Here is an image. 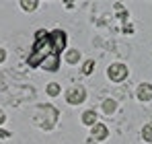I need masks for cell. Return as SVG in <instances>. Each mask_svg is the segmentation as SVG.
<instances>
[{
  "label": "cell",
  "instance_id": "4fadbf2b",
  "mask_svg": "<svg viewBox=\"0 0 152 144\" xmlns=\"http://www.w3.org/2000/svg\"><path fill=\"white\" fill-rule=\"evenodd\" d=\"M93 70H95V62H93V60L84 62V66H82V72H84V74H91Z\"/></svg>",
  "mask_w": 152,
  "mask_h": 144
},
{
  "label": "cell",
  "instance_id": "5b68a950",
  "mask_svg": "<svg viewBox=\"0 0 152 144\" xmlns=\"http://www.w3.org/2000/svg\"><path fill=\"white\" fill-rule=\"evenodd\" d=\"M91 132H93V138H95V140H105V138L109 136V128H107L105 123H95Z\"/></svg>",
  "mask_w": 152,
  "mask_h": 144
},
{
  "label": "cell",
  "instance_id": "52a82bcc",
  "mask_svg": "<svg viewBox=\"0 0 152 144\" xmlns=\"http://www.w3.org/2000/svg\"><path fill=\"white\" fill-rule=\"evenodd\" d=\"M82 123L95 126V123H97V113H95V111H84V113H82Z\"/></svg>",
  "mask_w": 152,
  "mask_h": 144
},
{
  "label": "cell",
  "instance_id": "277c9868",
  "mask_svg": "<svg viewBox=\"0 0 152 144\" xmlns=\"http://www.w3.org/2000/svg\"><path fill=\"white\" fill-rule=\"evenodd\" d=\"M39 113H41L43 118H48V123L43 121V128H45V130H51V128L56 126V120H58V111H56L51 105H43V107H39Z\"/></svg>",
  "mask_w": 152,
  "mask_h": 144
},
{
  "label": "cell",
  "instance_id": "30bf717a",
  "mask_svg": "<svg viewBox=\"0 0 152 144\" xmlns=\"http://www.w3.org/2000/svg\"><path fill=\"white\" fill-rule=\"evenodd\" d=\"M37 6H39L37 0H23V2H21V8H23V10H35Z\"/></svg>",
  "mask_w": 152,
  "mask_h": 144
},
{
  "label": "cell",
  "instance_id": "9a60e30c",
  "mask_svg": "<svg viewBox=\"0 0 152 144\" xmlns=\"http://www.w3.org/2000/svg\"><path fill=\"white\" fill-rule=\"evenodd\" d=\"M4 120H6V115H4V111H2V109H0V126H2V123H4Z\"/></svg>",
  "mask_w": 152,
  "mask_h": 144
},
{
  "label": "cell",
  "instance_id": "ba28073f",
  "mask_svg": "<svg viewBox=\"0 0 152 144\" xmlns=\"http://www.w3.org/2000/svg\"><path fill=\"white\" fill-rule=\"evenodd\" d=\"M115 109H117V103H115L113 99H107V101H103V113H107V115H109V113H113Z\"/></svg>",
  "mask_w": 152,
  "mask_h": 144
},
{
  "label": "cell",
  "instance_id": "3957f363",
  "mask_svg": "<svg viewBox=\"0 0 152 144\" xmlns=\"http://www.w3.org/2000/svg\"><path fill=\"white\" fill-rule=\"evenodd\" d=\"M84 99H86V93H84L82 87H70V89L66 91V101H68L70 105H80Z\"/></svg>",
  "mask_w": 152,
  "mask_h": 144
},
{
  "label": "cell",
  "instance_id": "8992f818",
  "mask_svg": "<svg viewBox=\"0 0 152 144\" xmlns=\"http://www.w3.org/2000/svg\"><path fill=\"white\" fill-rule=\"evenodd\" d=\"M138 99L140 101H152V84L144 82L138 87Z\"/></svg>",
  "mask_w": 152,
  "mask_h": 144
},
{
  "label": "cell",
  "instance_id": "7c38bea8",
  "mask_svg": "<svg viewBox=\"0 0 152 144\" xmlns=\"http://www.w3.org/2000/svg\"><path fill=\"white\" fill-rule=\"evenodd\" d=\"M142 138H144L146 142H152V123L144 126V130H142Z\"/></svg>",
  "mask_w": 152,
  "mask_h": 144
},
{
  "label": "cell",
  "instance_id": "8fae6325",
  "mask_svg": "<svg viewBox=\"0 0 152 144\" xmlns=\"http://www.w3.org/2000/svg\"><path fill=\"white\" fill-rule=\"evenodd\" d=\"M45 93H48L50 97L60 95V84H58V82H50V84H48V89H45Z\"/></svg>",
  "mask_w": 152,
  "mask_h": 144
},
{
  "label": "cell",
  "instance_id": "5bb4252c",
  "mask_svg": "<svg viewBox=\"0 0 152 144\" xmlns=\"http://www.w3.org/2000/svg\"><path fill=\"white\" fill-rule=\"evenodd\" d=\"M4 58H6V51H4V49L0 48V64H2V62H4Z\"/></svg>",
  "mask_w": 152,
  "mask_h": 144
},
{
  "label": "cell",
  "instance_id": "7a4b0ae2",
  "mask_svg": "<svg viewBox=\"0 0 152 144\" xmlns=\"http://www.w3.org/2000/svg\"><path fill=\"white\" fill-rule=\"evenodd\" d=\"M107 76H109L113 82H121L127 76V66L126 64H119V62H117V64H111L109 70H107Z\"/></svg>",
  "mask_w": 152,
  "mask_h": 144
},
{
  "label": "cell",
  "instance_id": "9c48e42d",
  "mask_svg": "<svg viewBox=\"0 0 152 144\" xmlns=\"http://www.w3.org/2000/svg\"><path fill=\"white\" fill-rule=\"evenodd\" d=\"M80 60V51L78 49H68V54H66V62L68 64H76Z\"/></svg>",
  "mask_w": 152,
  "mask_h": 144
},
{
  "label": "cell",
  "instance_id": "6da1fadb",
  "mask_svg": "<svg viewBox=\"0 0 152 144\" xmlns=\"http://www.w3.org/2000/svg\"><path fill=\"white\" fill-rule=\"evenodd\" d=\"M64 46H66V33L62 29H56L51 33L39 29L35 33L33 51L27 58L29 66H33V68L43 66L45 70L56 72L60 68V51L64 49Z\"/></svg>",
  "mask_w": 152,
  "mask_h": 144
}]
</instances>
